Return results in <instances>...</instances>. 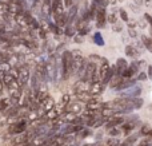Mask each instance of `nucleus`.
I'll return each instance as SVG.
<instances>
[{
  "label": "nucleus",
  "mask_w": 152,
  "mask_h": 146,
  "mask_svg": "<svg viewBox=\"0 0 152 146\" xmlns=\"http://www.w3.org/2000/svg\"><path fill=\"white\" fill-rule=\"evenodd\" d=\"M68 102H69V95H63V98H61V101H60V107H63V109H66V106L68 105Z\"/></svg>",
  "instance_id": "obj_19"
},
{
  "label": "nucleus",
  "mask_w": 152,
  "mask_h": 146,
  "mask_svg": "<svg viewBox=\"0 0 152 146\" xmlns=\"http://www.w3.org/2000/svg\"><path fill=\"white\" fill-rule=\"evenodd\" d=\"M66 34H67L68 36H72V35H74V29H72L71 27H68V28L66 29Z\"/></svg>",
  "instance_id": "obj_28"
},
{
  "label": "nucleus",
  "mask_w": 152,
  "mask_h": 146,
  "mask_svg": "<svg viewBox=\"0 0 152 146\" xmlns=\"http://www.w3.org/2000/svg\"><path fill=\"white\" fill-rule=\"evenodd\" d=\"M96 20H98V23H96V26L100 28V27H104V24H106L107 22V16H106V9L103 8V7H99L98 8V12H96Z\"/></svg>",
  "instance_id": "obj_5"
},
{
  "label": "nucleus",
  "mask_w": 152,
  "mask_h": 146,
  "mask_svg": "<svg viewBox=\"0 0 152 146\" xmlns=\"http://www.w3.org/2000/svg\"><path fill=\"white\" fill-rule=\"evenodd\" d=\"M61 66H63V79H68L72 74V54L66 51L61 56Z\"/></svg>",
  "instance_id": "obj_2"
},
{
  "label": "nucleus",
  "mask_w": 152,
  "mask_h": 146,
  "mask_svg": "<svg viewBox=\"0 0 152 146\" xmlns=\"http://www.w3.org/2000/svg\"><path fill=\"white\" fill-rule=\"evenodd\" d=\"M3 85L6 86L8 90H19L20 88V86H19V82H17V79L15 78L14 75H12L9 71H7V73H4L3 75Z\"/></svg>",
  "instance_id": "obj_3"
},
{
  "label": "nucleus",
  "mask_w": 152,
  "mask_h": 146,
  "mask_svg": "<svg viewBox=\"0 0 152 146\" xmlns=\"http://www.w3.org/2000/svg\"><path fill=\"white\" fill-rule=\"evenodd\" d=\"M127 67H128V66H127V62H126V59H123V58L118 59V62H116V68H118V75H121V74H123V71L126 70Z\"/></svg>",
  "instance_id": "obj_10"
},
{
  "label": "nucleus",
  "mask_w": 152,
  "mask_h": 146,
  "mask_svg": "<svg viewBox=\"0 0 152 146\" xmlns=\"http://www.w3.org/2000/svg\"><path fill=\"white\" fill-rule=\"evenodd\" d=\"M88 8H89L88 1H87V0H80V3H79V7H78V12H79V15L81 16V19L86 18L87 12H88Z\"/></svg>",
  "instance_id": "obj_7"
},
{
  "label": "nucleus",
  "mask_w": 152,
  "mask_h": 146,
  "mask_svg": "<svg viewBox=\"0 0 152 146\" xmlns=\"http://www.w3.org/2000/svg\"><path fill=\"white\" fill-rule=\"evenodd\" d=\"M64 110L68 111V113H71V114L76 115V114H79V113L83 111V105H81L80 102L79 103H71V105H67Z\"/></svg>",
  "instance_id": "obj_6"
},
{
  "label": "nucleus",
  "mask_w": 152,
  "mask_h": 146,
  "mask_svg": "<svg viewBox=\"0 0 152 146\" xmlns=\"http://www.w3.org/2000/svg\"><path fill=\"white\" fill-rule=\"evenodd\" d=\"M113 29H115L116 32H119V31H120V29H121V27H120V26H118V24H115V27H113Z\"/></svg>",
  "instance_id": "obj_34"
},
{
  "label": "nucleus",
  "mask_w": 152,
  "mask_h": 146,
  "mask_svg": "<svg viewBox=\"0 0 152 146\" xmlns=\"http://www.w3.org/2000/svg\"><path fill=\"white\" fill-rule=\"evenodd\" d=\"M123 76L121 75H115V76H112L111 79H109V82H108V85H109V87H112V88H116L119 85H120L121 82H123Z\"/></svg>",
  "instance_id": "obj_8"
},
{
  "label": "nucleus",
  "mask_w": 152,
  "mask_h": 146,
  "mask_svg": "<svg viewBox=\"0 0 152 146\" xmlns=\"http://www.w3.org/2000/svg\"><path fill=\"white\" fill-rule=\"evenodd\" d=\"M151 36H152V31H151Z\"/></svg>",
  "instance_id": "obj_36"
},
{
  "label": "nucleus",
  "mask_w": 152,
  "mask_h": 146,
  "mask_svg": "<svg viewBox=\"0 0 152 146\" xmlns=\"http://www.w3.org/2000/svg\"><path fill=\"white\" fill-rule=\"evenodd\" d=\"M132 129H133V125H132V123H127V125L123 126V132L128 133L129 130H132Z\"/></svg>",
  "instance_id": "obj_23"
},
{
  "label": "nucleus",
  "mask_w": 152,
  "mask_h": 146,
  "mask_svg": "<svg viewBox=\"0 0 152 146\" xmlns=\"http://www.w3.org/2000/svg\"><path fill=\"white\" fill-rule=\"evenodd\" d=\"M27 121L26 119H17L14 123L7 126V134H14V135H19L23 134L27 132Z\"/></svg>",
  "instance_id": "obj_1"
},
{
  "label": "nucleus",
  "mask_w": 152,
  "mask_h": 146,
  "mask_svg": "<svg viewBox=\"0 0 152 146\" xmlns=\"http://www.w3.org/2000/svg\"><path fill=\"white\" fill-rule=\"evenodd\" d=\"M55 20H56V24H58L59 27H63V26H66L68 22H67V15L64 14H60V15H58V16H55Z\"/></svg>",
  "instance_id": "obj_13"
},
{
  "label": "nucleus",
  "mask_w": 152,
  "mask_h": 146,
  "mask_svg": "<svg viewBox=\"0 0 152 146\" xmlns=\"http://www.w3.org/2000/svg\"><path fill=\"white\" fill-rule=\"evenodd\" d=\"M126 54L128 56H131V58H136V56H139L138 50H136L135 47H132V46H127L126 47Z\"/></svg>",
  "instance_id": "obj_14"
},
{
  "label": "nucleus",
  "mask_w": 152,
  "mask_h": 146,
  "mask_svg": "<svg viewBox=\"0 0 152 146\" xmlns=\"http://www.w3.org/2000/svg\"><path fill=\"white\" fill-rule=\"evenodd\" d=\"M132 102H133V107H136V109H139V107L143 106V99H140V98H133Z\"/></svg>",
  "instance_id": "obj_20"
},
{
  "label": "nucleus",
  "mask_w": 152,
  "mask_h": 146,
  "mask_svg": "<svg viewBox=\"0 0 152 146\" xmlns=\"http://www.w3.org/2000/svg\"><path fill=\"white\" fill-rule=\"evenodd\" d=\"M119 133H120V130L116 127H111L109 129V135H118Z\"/></svg>",
  "instance_id": "obj_24"
},
{
  "label": "nucleus",
  "mask_w": 152,
  "mask_h": 146,
  "mask_svg": "<svg viewBox=\"0 0 152 146\" xmlns=\"http://www.w3.org/2000/svg\"><path fill=\"white\" fill-rule=\"evenodd\" d=\"M72 1H74V0H64V4H66L67 7H71L72 6Z\"/></svg>",
  "instance_id": "obj_30"
},
{
  "label": "nucleus",
  "mask_w": 152,
  "mask_h": 146,
  "mask_svg": "<svg viewBox=\"0 0 152 146\" xmlns=\"http://www.w3.org/2000/svg\"><path fill=\"white\" fill-rule=\"evenodd\" d=\"M143 44L152 53V39H149L148 36H143Z\"/></svg>",
  "instance_id": "obj_18"
},
{
  "label": "nucleus",
  "mask_w": 152,
  "mask_h": 146,
  "mask_svg": "<svg viewBox=\"0 0 152 146\" xmlns=\"http://www.w3.org/2000/svg\"><path fill=\"white\" fill-rule=\"evenodd\" d=\"M81 40H83L81 36H76V38H75V42H76V43H81Z\"/></svg>",
  "instance_id": "obj_33"
},
{
  "label": "nucleus",
  "mask_w": 152,
  "mask_h": 146,
  "mask_svg": "<svg viewBox=\"0 0 152 146\" xmlns=\"http://www.w3.org/2000/svg\"><path fill=\"white\" fill-rule=\"evenodd\" d=\"M93 40H95V43L98 44V46H104V40H103V36L100 35V32H96V34H95Z\"/></svg>",
  "instance_id": "obj_17"
},
{
  "label": "nucleus",
  "mask_w": 152,
  "mask_h": 146,
  "mask_svg": "<svg viewBox=\"0 0 152 146\" xmlns=\"http://www.w3.org/2000/svg\"><path fill=\"white\" fill-rule=\"evenodd\" d=\"M148 78L152 79V66H149L148 67Z\"/></svg>",
  "instance_id": "obj_31"
},
{
  "label": "nucleus",
  "mask_w": 152,
  "mask_h": 146,
  "mask_svg": "<svg viewBox=\"0 0 152 146\" xmlns=\"http://www.w3.org/2000/svg\"><path fill=\"white\" fill-rule=\"evenodd\" d=\"M144 18H146V19H147V22H148V23L152 26V16H151V15L146 14V15H144Z\"/></svg>",
  "instance_id": "obj_29"
},
{
  "label": "nucleus",
  "mask_w": 152,
  "mask_h": 146,
  "mask_svg": "<svg viewBox=\"0 0 152 146\" xmlns=\"http://www.w3.org/2000/svg\"><path fill=\"white\" fill-rule=\"evenodd\" d=\"M129 35H131L132 38H135V36H136V32L133 31V29H132V28H129Z\"/></svg>",
  "instance_id": "obj_32"
},
{
  "label": "nucleus",
  "mask_w": 152,
  "mask_h": 146,
  "mask_svg": "<svg viewBox=\"0 0 152 146\" xmlns=\"http://www.w3.org/2000/svg\"><path fill=\"white\" fill-rule=\"evenodd\" d=\"M120 16L124 22H128V15H127V12L124 9H120Z\"/></svg>",
  "instance_id": "obj_26"
},
{
  "label": "nucleus",
  "mask_w": 152,
  "mask_h": 146,
  "mask_svg": "<svg viewBox=\"0 0 152 146\" xmlns=\"http://www.w3.org/2000/svg\"><path fill=\"white\" fill-rule=\"evenodd\" d=\"M103 90V85H100V82L98 83H92L91 87H89V94L91 95H99Z\"/></svg>",
  "instance_id": "obj_9"
},
{
  "label": "nucleus",
  "mask_w": 152,
  "mask_h": 146,
  "mask_svg": "<svg viewBox=\"0 0 152 146\" xmlns=\"http://www.w3.org/2000/svg\"><path fill=\"white\" fill-rule=\"evenodd\" d=\"M9 14V4L6 1H0V16L7 18Z\"/></svg>",
  "instance_id": "obj_12"
},
{
  "label": "nucleus",
  "mask_w": 152,
  "mask_h": 146,
  "mask_svg": "<svg viewBox=\"0 0 152 146\" xmlns=\"http://www.w3.org/2000/svg\"><path fill=\"white\" fill-rule=\"evenodd\" d=\"M9 59H11V56H9V54L7 51H0V63L7 64L9 62Z\"/></svg>",
  "instance_id": "obj_15"
},
{
  "label": "nucleus",
  "mask_w": 152,
  "mask_h": 146,
  "mask_svg": "<svg viewBox=\"0 0 152 146\" xmlns=\"http://www.w3.org/2000/svg\"><path fill=\"white\" fill-rule=\"evenodd\" d=\"M89 60L91 62H93V63H100V62H103V58H100V56H98V55H89Z\"/></svg>",
  "instance_id": "obj_21"
},
{
  "label": "nucleus",
  "mask_w": 152,
  "mask_h": 146,
  "mask_svg": "<svg viewBox=\"0 0 152 146\" xmlns=\"http://www.w3.org/2000/svg\"><path fill=\"white\" fill-rule=\"evenodd\" d=\"M147 78H148V75H147V74L146 73H140V75H139V81H146V79Z\"/></svg>",
  "instance_id": "obj_27"
},
{
  "label": "nucleus",
  "mask_w": 152,
  "mask_h": 146,
  "mask_svg": "<svg viewBox=\"0 0 152 146\" xmlns=\"http://www.w3.org/2000/svg\"><path fill=\"white\" fill-rule=\"evenodd\" d=\"M139 67H140V62H132L131 64H129V70H131V73H132V75L133 74H136L139 71Z\"/></svg>",
  "instance_id": "obj_16"
},
{
  "label": "nucleus",
  "mask_w": 152,
  "mask_h": 146,
  "mask_svg": "<svg viewBox=\"0 0 152 146\" xmlns=\"http://www.w3.org/2000/svg\"><path fill=\"white\" fill-rule=\"evenodd\" d=\"M107 20H108L109 23L115 24V23H116V16H115V14H109L108 16H107Z\"/></svg>",
  "instance_id": "obj_22"
},
{
  "label": "nucleus",
  "mask_w": 152,
  "mask_h": 146,
  "mask_svg": "<svg viewBox=\"0 0 152 146\" xmlns=\"http://www.w3.org/2000/svg\"><path fill=\"white\" fill-rule=\"evenodd\" d=\"M120 123H123V118L121 117H111V119H109L108 123H107V127L108 129L116 127V126L120 125Z\"/></svg>",
  "instance_id": "obj_11"
},
{
  "label": "nucleus",
  "mask_w": 152,
  "mask_h": 146,
  "mask_svg": "<svg viewBox=\"0 0 152 146\" xmlns=\"http://www.w3.org/2000/svg\"><path fill=\"white\" fill-rule=\"evenodd\" d=\"M109 64L108 62L106 60V59H103V63H100V67H99L98 70V75H99V79H100V82H103L104 78L107 76V74L109 73Z\"/></svg>",
  "instance_id": "obj_4"
},
{
  "label": "nucleus",
  "mask_w": 152,
  "mask_h": 146,
  "mask_svg": "<svg viewBox=\"0 0 152 146\" xmlns=\"http://www.w3.org/2000/svg\"><path fill=\"white\" fill-rule=\"evenodd\" d=\"M147 137H148V140H152V129L149 130V133L147 134Z\"/></svg>",
  "instance_id": "obj_35"
},
{
  "label": "nucleus",
  "mask_w": 152,
  "mask_h": 146,
  "mask_svg": "<svg viewBox=\"0 0 152 146\" xmlns=\"http://www.w3.org/2000/svg\"><path fill=\"white\" fill-rule=\"evenodd\" d=\"M149 130H151V129H149V126H148V125H144L143 127H141V134L147 135V134L149 133Z\"/></svg>",
  "instance_id": "obj_25"
}]
</instances>
